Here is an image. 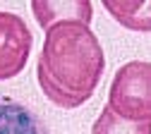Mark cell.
<instances>
[{
  "label": "cell",
  "instance_id": "1",
  "mask_svg": "<svg viewBox=\"0 0 151 134\" xmlns=\"http://www.w3.org/2000/svg\"><path fill=\"white\" fill-rule=\"evenodd\" d=\"M106 72L101 41L86 24L65 22L46 31L36 82L43 96L63 110L84 105L99 89Z\"/></svg>",
  "mask_w": 151,
  "mask_h": 134
},
{
  "label": "cell",
  "instance_id": "2",
  "mask_svg": "<svg viewBox=\"0 0 151 134\" xmlns=\"http://www.w3.org/2000/svg\"><path fill=\"white\" fill-rule=\"evenodd\" d=\"M108 108L125 120H151V65L146 60H132L115 72Z\"/></svg>",
  "mask_w": 151,
  "mask_h": 134
},
{
  "label": "cell",
  "instance_id": "3",
  "mask_svg": "<svg viewBox=\"0 0 151 134\" xmlns=\"http://www.w3.org/2000/svg\"><path fill=\"white\" fill-rule=\"evenodd\" d=\"M34 36L27 22L14 14L0 10V82L14 79L29 60Z\"/></svg>",
  "mask_w": 151,
  "mask_h": 134
},
{
  "label": "cell",
  "instance_id": "4",
  "mask_svg": "<svg viewBox=\"0 0 151 134\" xmlns=\"http://www.w3.org/2000/svg\"><path fill=\"white\" fill-rule=\"evenodd\" d=\"M31 14L39 22L43 31H48L55 24L65 22H79L86 24L91 22V0H67V3H53V0H31Z\"/></svg>",
  "mask_w": 151,
  "mask_h": 134
},
{
  "label": "cell",
  "instance_id": "5",
  "mask_svg": "<svg viewBox=\"0 0 151 134\" xmlns=\"http://www.w3.org/2000/svg\"><path fill=\"white\" fill-rule=\"evenodd\" d=\"M0 134H50V129L31 105L0 96Z\"/></svg>",
  "mask_w": 151,
  "mask_h": 134
},
{
  "label": "cell",
  "instance_id": "6",
  "mask_svg": "<svg viewBox=\"0 0 151 134\" xmlns=\"http://www.w3.org/2000/svg\"><path fill=\"white\" fill-rule=\"evenodd\" d=\"M106 12L129 31H149V0H103Z\"/></svg>",
  "mask_w": 151,
  "mask_h": 134
},
{
  "label": "cell",
  "instance_id": "7",
  "mask_svg": "<svg viewBox=\"0 0 151 134\" xmlns=\"http://www.w3.org/2000/svg\"><path fill=\"white\" fill-rule=\"evenodd\" d=\"M91 134H151V120H125L106 105L91 125Z\"/></svg>",
  "mask_w": 151,
  "mask_h": 134
}]
</instances>
